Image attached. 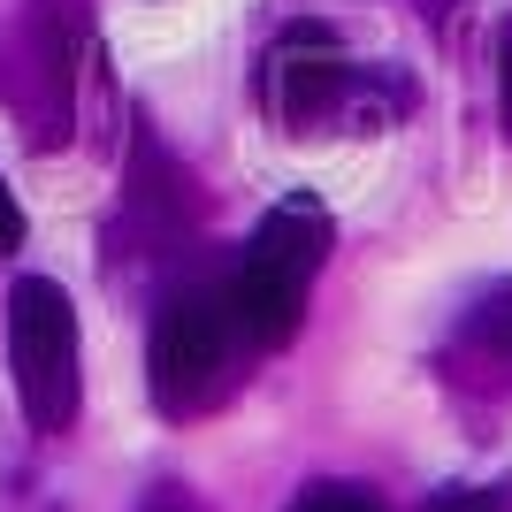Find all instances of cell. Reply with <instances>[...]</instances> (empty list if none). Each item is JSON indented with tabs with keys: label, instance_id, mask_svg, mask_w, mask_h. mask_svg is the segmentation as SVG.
I'll return each instance as SVG.
<instances>
[{
	"label": "cell",
	"instance_id": "1",
	"mask_svg": "<svg viewBox=\"0 0 512 512\" xmlns=\"http://www.w3.org/2000/svg\"><path fill=\"white\" fill-rule=\"evenodd\" d=\"M237 314H230V291H176L153 321V344H146V383H153V406L169 421H199L207 406H222L237 383Z\"/></svg>",
	"mask_w": 512,
	"mask_h": 512
},
{
	"label": "cell",
	"instance_id": "2",
	"mask_svg": "<svg viewBox=\"0 0 512 512\" xmlns=\"http://www.w3.org/2000/svg\"><path fill=\"white\" fill-rule=\"evenodd\" d=\"M8 367H16L23 421L39 436H62L85 398V367H77V306L62 283L23 276L8 291Z\"/></svg>",
	"mask_w": 512,
	"mask_h": 512
},
{
	"label": "cell",
	"instance_id": "3",
	"mask_svg": "<svg viewBox=\"0 0 512 512\" xmlns=\"http://www.w3.org/2000/svg\"><path fill=\"white\" fill-rule=\"evenodd\" d=\"M352 92H360V69H352V54L337 46L329 23H291V31L268 46V62H260V107L291 130L329 123Z\"/></svg>",
	"mask_w": 512,
	"mask_h": 512
},
{
	"label": "cell",
	"instance_id": "4",
	"mask_svg": "<svg viewBox=\"0 0 512 512\" xmlns=\"http://www.w3.org/2000/svg\"><path fill=\"white\" fill-rule=\"evenodd\" d=\"M230 314L237 329H245V344H291L306 321V276H291V268H268V260H237L230 276Z\"/></svg>",
	"mask_w": 512,
	"mask_h": 512
},
{
	"label": "cell",
	"instance_id": "5",
	"mask_svg": "<svg viewBox=\"0 0 512 512\" xmlns=\"http://www.w3.org/2000/svg\"><path fill=\"white\" fill-rule=\"evenodd\" d=\"M245 260H268V268H291V276L314 283V268L329 260V214L314 207V199H283V207L260 214L253 245H245Z\"/></svg>",
	"mask_w": 512,
	"mask_h": 512
},
{
	"label": "cell",
	"instance_id": "6",
	"mask_svg": "<svg viewBox=\"0 0 512 512\" xmlns=\"http://www.w3.org/2000/svg\"><path fill=\"white\" fill-rule=\"evenodd\" d=\"M467 344H482L490 360H505V367H512V283H497L490 299L467 314Z\"/></svg>",
	"mask_w": 512,
	"mask_h": 512
},
{
	"label": "cell",
	"instance_id": "7",
	"mask_svg": "<svg viewBox=\"0 0 512 512\" xmlns=\"http://www.w3.org/2000/svg\"><path fill=\"white\" fill-rule=\"evenodd\" d=\"M291 512H383V505H375L367 490H352V482H314Z\"/></svg>",
	"mask_w": 512,
	"mask_h": 512
},
{
	"label": "cell",
	"instance_id": "8",
	"mask_svg": "<svg viewBox=\"0 0 512 512\" xmlns=\"http://www.w3.org/2000/svg\"><path fill=\"white\" fill-rule=\"evenodd\" d=\"M421 512H512V490H436Z\"/></svg>",
	"mask_w": 512,
	"mask_h": 512
},
{
	"label": "cell",
	"instance_id": "9",
	"mask_svg": "<svg viewBox=\"0 0 512 512\" xmlns=\"http://www.w3.org/2000/svg\"><path fill=\"white\" fill-rule=\"evenodd\" d=\"M23 245V207L8 199V184H0V253H16Z\"/></svg>",
	"mask_w": 512,
	"mask_h": 512
},
{
	"label": "cell",
	"instance_id": "10",
	"mask_svg": "<svg viewBox=\"0 0 512 512\" xmlns=\"http://www.w3.org/2000/svg\"><path fill=\"white\" fill-rule=\"evenodd\" d=\"M497 100H505V130H512V23H505V39H497Z\"/></svg>",
	"mask_w": 512,
	"mask_h": 512
}]
</instances>
